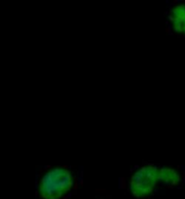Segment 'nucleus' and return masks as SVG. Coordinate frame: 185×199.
<instances>
[{
    "instance_id": "nucleus-1",
    "label": "nucleus",
    "mask_w": 185,
    "mask_h": 199,
    "mask_svg": "<svg viewBox=\"0 0 185 199\" xmlns=\"http://www.w3.org/2000/svg\"><path fill=\"white\" fill-rule=\"evenodd\" d=\"M74 185L72 173L64 167H54L40 179L38 192L42 199H61Z\"/></svg>"
},
{
    "instance_id": "nucleus-2",
    "label": "nucleus",
    "mask_w": 185,
    "mask_h": 199,
    "mask_svg": "<svg viewBox=\"0 0 185 199\" xmlns=\"http://www.w3.org/2000/svg\"><path fill=\"white\" fill-rule=\"evenodd\" d=\"M159 181V167L146 164L136 169L130 179V192L135 198H144L153 193Z\"/></svg>"
},
{
    "instance_id": "nucleus-3",
    "label": "nucleus",
    "mask_w": 185,
    "mask_h": 199,
    "mask_svg": "<svg viewBox=\"0 0 185 199\" xmlns=\"http://www.w3.org/2000/svg\"><path fill=\"white\" fill-rule=\"evenodd\" d=\"M168 21L174 32L185 35V4L173 6L168 14Z\"/></svg>"
},
{
    "instance_id": "nucleus-4",
    "label": "nucleus",
    "mask_w": 185,
    "mask_h": 199,
    "mask_svg": "<svg viewBox=\"0 0 185 199\" xmlns=\"http://www.w3.org/2000/svg\"><path fill=\"white\" fill-rule=\"evenodd\" d=\"M181 176L179 172L173 167L162 166L159 167V181L168 186H176L180 183Z\"/></svg>"
}]
</instances>
